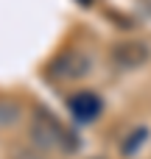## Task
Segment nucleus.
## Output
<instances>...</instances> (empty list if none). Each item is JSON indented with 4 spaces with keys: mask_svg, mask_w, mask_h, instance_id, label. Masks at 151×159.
Wrapping results in <instances>:
<instances>
[{
    "mask_svg": "<svg viewBox=\"0 0 151 159\" xmlns=\"http://www.w3.org/2000/svg\"><path fill=\"white\" fill-rule=\"evenodd\" d=\"M31 137H34L42 148H48V151L70 154V151L78 148V137H76L62 120H56V117H53L50 112H45V109H36V112H34Z\"/></svg>",
    "mask_w": 151,
    "mask_h": 159,
    "instance_id": "nucleus-1",
    "label": "nucleus"
},
{
    "mask_svg": "<svg viewBox=\"0 0 151 159\" xmlns=\"http://www.w3.org/2000/svg\"><path fill=\"white\" fill-rule=\"evenodd\" d=\"M149 59V48L143 42H120L112 48V64L123 70H134Z\"/></svg>",
    "mask_w": 151,
    "mask_h": 159,
    "instance_id": "nucleus-2",
    "label": "nucleus"
},
{
    "mask_svg": "<svg viewBox=\"0 0 151 159\" xmlns=\"http://www.w3.org/2000/svg\"><path fill=\"white\" fill-rule=\"evenodd\" d=\"M70 112H73V117L78 120V123H92L98 115H101V98L95 95V92H87V89H81V92H76L73 98H70Z\"/></svg>",
    "mask_w": 151,
    "mask_h": 159,
    "instance_id": "nucleus-3",
    "label": "nucleus"
},
{
    "mask_svg": "<svg viewBox=\"0 0 151 159\" xmlns=\"http://www.w3.org/2000/svg\"><path fill=\"white\" fill-rule=\"evenodd\" d=\"M146 140H149V129H132L129 137L120 143V151H123L126 157H132V154H137V148H140Z\"/></svg>",
    "mask_w": 151,
    "mask_h": 159,
    "instance_id": "nucleus-4",
    "label": "nucleus"
},
{
    "mask_svg": "<svg viewBox=\"0 0 151 159\" xmlns=\"http://www.w3.org/2000/svg\"><path fill=\"white\" fill-rule=\"evenodd\" d=\"M14 117H17V106L0 98V126H6V123H11Z\"/></svg>",
    "mask_w": 151,
    "mask_h": 159,
    "instance_id": "nucleus-5",
    "label": "nucleus"
}]
</instances>
